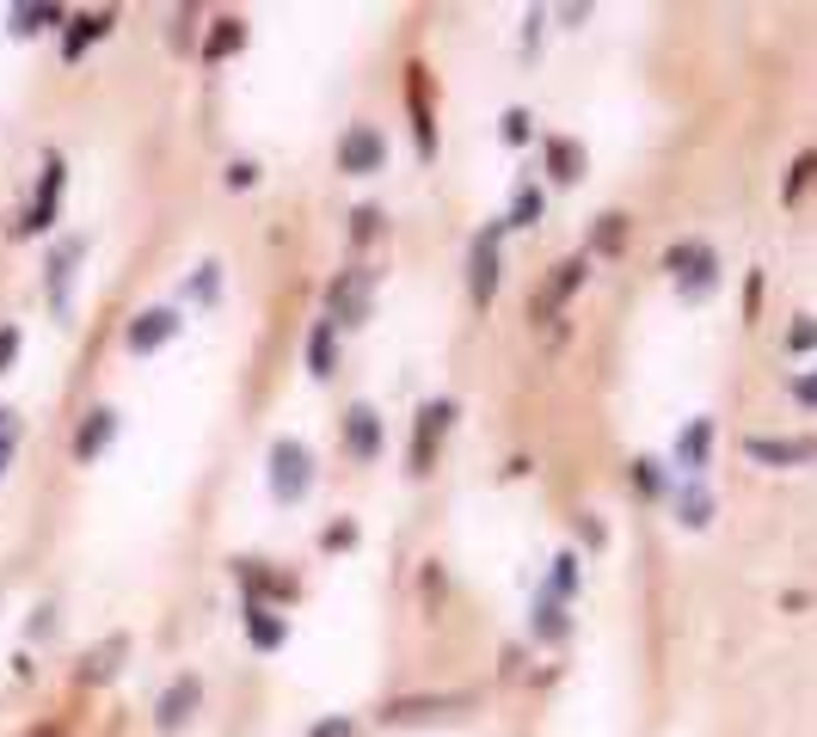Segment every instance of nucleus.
Instances as JSON below:
<instances>
[{"label": "nucleus", "mask_w": 817, "mask_h": 737, "mask_svg": "<svg viewBox=\"0 0 817 737\" xmlns=\"http://www.w3.org/2000/svg\"><path fill=\"white\" fill-rule=\"evenodd\" d=\"M228 184H234V191H252V184H259V166H252V160H234V166H228Z\"/></svg>", "instance_id": "f704fd0d"}, {"label": "nucleus", "mask_w": 817, "mask_h": 737, "mask_svg": "<svg viewBox=\"0 0 817 737\" xmlns=\"http://www.w3.org/2000/svg\"><path fill=\"white\" fill-rule=\"evenodd\" d=\"M246 633H252V645H259V652H278V645L290 639V620H278L264 603H252L246 608Z\"/></svg>", "instance_id": "6ab92c4d"}, {"label": "nucleus", "mask_w": 817, "mask_h": 737, "mask_svg": "<svg viewBox=\"0 0 817 737\" xmlns=\"http://www.w3.org/2000/svg\"><path fill=\"white\" fill-rule=\"evenodd\" d=\"M498 234H504V222H492L486 234H474V246H467V295H474L480 307L498 295Z\"/></svg>", "instance_id": "7ed1b4c3"}, {"label": "nucleus", "mask_w": 817, "mask_h": 737, "mask_svg": "<svg viewBox=\"0 0 817 737\" xmlns=\"http://www.w3.org/2000/svg\"><path fill=\"white\" fill-rule=\"evenodd\" d=\"M123 652H130V639H123V633H111L99 652H87V658H80V683H111V676L123 670Z\"/></svg>", "instance_id": "4468645a"}, {"label": "nucleus", "mask_w": 817, "mask_h": 737, "mask_svg": "<svg viewBox=\"0 0 817 737\" xmlns=\"http://www.w3.org/2000/svg\"><path fill=\"white\" fill-rule=\"evenodd\" d=\"M344 448H351L356 461H375V448H382V418H375V406L344 412Z\"/></svg>", "instance_id": "6e6552de"}, {"label": "nucleus", "mask_w": 817, "mask_h": 737, "mask_svg": "<svg viewBox=\"0 0 817 737\" xmlns=\"http://www.w3.org/2000/svg\"><path fill=\"white\" fill-rule=\"evenodd\" d=\"M448 424H455V400H424V406H418V431H412V474L431 467V448L448 436Z\"/></svg>", "instance_id": "20e7f679"}, {"label": "nucleus", "mask_w": 817, "mask_h": 737, "mask_svg": "<svg viewBox=\"0 0 817 737\" xmlns=\"http://www.w3.org/2000/svg\"><path fill=\"white\" fill-rule=\"evenodd\" d=\"M307 737H351V719H344V713H332V719L307 725Z\"/></svg>", "instance_id": "c9c22d12"}, {"label": "nucleus", "mask_w": 817, "mask_h": 737, "mask_svg": "<svg viewBox=\"0 0 817 737\" xmlns=\"http://www.w3.org/2000/svg\"><path fill=\"white\" fill-rule=\"evenodd\" d=\"M332 339H339L332 320H320V326L307 332V368H314V375H332Z\"/></svg>", "instance_id": "a878e982"}, {"label": "nucleus", "mask_w": 817, "mask_h": 737, "mask_svg": "<svg viewBox=\"0 0 817 737\" xmlns=\"http://www.w3.org/2000/svg\"><path fill=\"white\" fill-rule=\"evenodd\" d=\"M375 228H382V210H370V203H363V210L351 215V234L356 240H375Z\"/></svg>", "instance_id": "473e14b6"}, {"label": "nucleus", "mask_w": 817, "mask_h": 737, "mask_svg": "<svg viewBox=\"0 0 817 737\" xmlns=\"http://www.w3.org/2000/svg\"><path fill=\"white\" fill-rule=\"evenodd\" d=\"M118 436V412L111 406H93L87 418H80V431H74V461H93V455H105V443Z\"/></svg>", "instance_id": "1a4fd4ad"}, {"label": "nucleus", "mask_w": 817, "mask_h": 737, "mask_svg": "<svg viewBox=\"0 0 817 737\" xmlns=\"http://www.w3.org/2000/svg\"><path fill=\"white\" fill-rule=\"evenodd\" d=\"M541 215H547V198H541L535 184H523V191H516V203H511V215H504V228H535Z\"/></svg>", "instance_id": "393cba45"}, {"label": "nucleus", "mask_w": 817, "mask_h": 737, "mask_svg": "<svg viewBox=\"0 0 817 737\" xmlns=\"http://www.w3.org/2000/svg\"><path fill=\"white\" fill-rule=\"evenodd\" d=\"M406 105H412V130H418V154L431 160L436 154V123H431V105H424V68L418 62L406 68Z\"/></svg>", "instance_id": "ddd939ff"}, {"label": "nucleus", "mask_w": 817, "mask_h": 737, "mask_svg": "<svg viewBox=\"0 0 817 737\" xmlns=\"http://www.w3.org/2000/svg\"><path fill=\"white\" fill-rule=\"evenodd\" d=\"M320 541H326V547H351V541H356V528H351V523H332Z\"/></svg>", "instance_id": "4c0bfd02"}, {"label": "nucleus", "mask_w": 817, "mask_h": 737, "mask_svg": "<svg viewBox=\"0 0 817 737\" xmlns=\"http://www.w3.org/2000/svg\"><path fill=\"white\" fill-rule=\"evenodd\" d=\"M664 264L676 271V283H683L688 302H700V295H713V283H719V259H713L700 240H683V246L664 252Z\"/></svg>", "instance_id": "f03ea898"}, {"label": "nucleus", "mask_w": 817, "mask_h": 737, "mask_svg": "<svg viewBox=\"0 0 817 737\" xmlns=\"http://www.w3.org/2000/svg\"><path fill=\"white\" fill-rule=\"evenodd\" d=\"M80 240H62V246H56V259H50V295H56V314H68V271H74L80 264Z\"/></svg>", "instance_id": "aec40b11"}, {"label": "nucleus", "mask_w": 817, "mask_h": 737, "mask_svg": "<svg viewBox=\"0 0 817 737\" xmlns=\"http://www.w3.org/2000/svg\"><path fill=\"white\" fill-rule=\"evenodd\" d=\"M105 31H111V13H87V19H74V31H68L62 55H68V62H80V50H87V43H99Z\"/></svg>", "instance_id": "b1692460"}, {"label": "nucleus", "mask_w": 817, "mask_h": 737, "mask_svg": "<svg viewBox=\"0 0 817 737\" xmlns=\"http://www.w3.org/2000/svg\"><path fill=\"white\" fill-rule=\"evenodd\" d=\"M326 302H332V326H356L370 314V271H344Z\"/></svg>", "instance_id": "0eeeda50"}, {"label": "nucleus", "mask_w": 817, "mask_h": 737, "mask_svg": "<svg viewBox=\"0 0 817 737\" xmlns=\"http://www.w3.org/2000/svg\"><path fill=\"white\" fill-rule=\"evenodd\" d=\"M56 19H62V7H19V13H13V31H26V38H31V31L56 26Z\"/></svg>", "instance_id": "cd10ccee"}, {"label": "nucleus", "mask_w": 817, "mask_h": 737, "mask_svg": "<svg viewBox=\"0 0 817 737\" xmlns=\"http://www.w3.org/2000/svg\"><path fill=\"white\" fill-rule=\"evenodd\" d=\"M621 234H627V215L608 210L603 222H596V252H621Z\"/></svg>", "instance_id": "c85d7f7f"}, {"label": "nucleus", "mask_w": 817, "mask_h": 737, "mask_svg": "<svg viewBox=\"0 0 817 737\" xmlns=\"http://www.w3.org/2000/svg\"><path fill=\"white\" fill-rule=\"evenodd\" d=\"M566 633H572L566 608H559L554 596H535V639H541V645H559Z\"/></svg>", "instance_id": "412c9836"}, {"label": "nucleus", "mask_w": 817, "mask_h": 737, "mask_svg": "<svg viewBox=\"0 0 817 737\" xmlns=\"http://www.w3.org/2000/svg\"><path fill=\"white\" fill-rule=\"evenodd\" d=\"M707 443H713V418H695L683 436H676V467H683L688 479H695L700 467H707Z\"/></svg>", "instance_id": "dca6fc26"}, {"label": "nucleus", "mask_w": 817, "mask_h": 737, "mask_svg": "<svg viewBox=\"0 0 817 737\" xmlns=\"http://www.w3.org/2000/svg\"><path fill=\"white\" fill-rule=\"evenodd\" d=\"M750 448L756 461H768V467H805V461H811V443H805V436H750Z\"/></svg>", "instance_id": "f8f14e48"}, {"label": "nucleus", "mask_w": 817, "mask_h": 737, "mask_svg": "<svg viewBox=\"0 0 817 737\" xmlns=\"http://www.w3.org/2000/svg\"><path fill=\"white\" fill-rule=\"evenodd\" d=\"M676 516H683V528H707L713 523V492L700 486V479H683V492H676Z\"/></svg>", "instance_id": "a211bd4d"}, {"label": "nucleus", "mask_w": 817, "mask_h": 737, "mask_svg": "<svg viewBox=\"0 0 817 737\" xmlns=\"http://www.w3.org/2000/svg\"><path fill=\"white\" fill-rule=\"evenodd\" d=\"M572 590H578V559H572V553H559V559H554V578H547V596L559 603V596H572Z\"/></svg>", "instance_id": "bb28decb"}, {"label": "nucleus", "mask_w": 817, "mask_h": 737, "mask_svg": "<svg viewBox=\"0 0 817 737\" xmlns=\"http://www.w3.org/2000/svg\"><path fill=\"white\" fill-rule=\"evenodd\" d=\"M50 737H56V731H50Z\"/></svg>", "instance_id": "58836bf2"}, {"label": "nucleus", "mask_w": 817, "mask_h": 737, "mask_svg": "<svg viewBox=\"0 0 817 737\" xmlns=\"http://www.w3.org/2000/svg\"><path fill=\"white\" fill-rule=\"evenodd\" d=\"M382 160H387V142H382V130H375V123H351V130H344L339 172H382Z\"/></svg>", "instance_id": "39448f33"}, {"label": "nucleus", "mask_w": 817, "mask_h": 737, "mask_svg": "<svg viewBox=\"0 0 817 737\" xmlns=\"http://www.w3.org/2000/svg\"><path fill=\"white\" fill-rule=\"evenodd\" d=\"M13 448H19V412H7V406H0V474H7Z\"/></svg>", "instance_id": "2f4dec72"}, {"label": "nucleus", "mask_w": 817, "mask_h": 737, "mask_svg": "<svg viewBox=\"0 0 817 737\" xmlns=\"http://www.w3.org/2000/svg\"><path fill=\"white\" fill-rule=\"evenodd\" d=\"M584 276H591V259H566V264H554V283H547V295H541V314L566 307V302H572V290H578Z\"/></svg>", "instance_id": "f3484780"}, {"label": "nucleus", "mask_w": 817, "mask_h": 737, "mask_svg": "<svg viewBox=\"0 0 817 737\" xmlns=\"http://www.w3.org/2000/svg\"><path fill=\"white\" fill-rule=\"evenodd\" d=\"M811 172H817V160H811V154L793 160V179H787V191H780V203H799V198H805V184H811Z\"/></svg>", "instance_id": "c756f323"}, {"label": "nucleus", "mask_w": 817, "mask_h": 737, "mask_svg": "<svg viewBox=\"0 0 817 737\" xmlns=\"http://www.w3.org/2000/svg\"><path fill=\"white\" fill-rule=\"evenodd\" d=\"M172 332H179V314H172V307H148V314L130 320V351L148 356V351H160Z\"/></svg>", "instance_id": "9d476101"}, {"label": "nucleus", "mask_w": 817, "mask_h": 737, "mask_svg": "<svg viewBox=\"0 0 817 737\" xmlns=\"http://www.w3.org/2000/svg\"><path fill=\"white\" fill-rule=\"evenodd\" d=\"M547 166H554L559 184H572L584 172V148L572 142V135H554V142H547Z\"/></svg>", "instance_id": "5701e85b"}, {"label": "nucleus", "mask_w": 817, "mask_h": 737, "mask_svg": "<svg viewBox=\"0 0 817 737\" xmlns=\"http://www.w3.org/2000/svg\"><path fill=\"white\" fill-rule=\"evenodd\" d=\"M633 486H639V498H658V492H664L658 461H633Z\"/></svg>", "instance_id": "7c9ffc66"}, {"label": "nucleus", "mask_w": 817, "mask_h": 737, "mask_svg": "<svg viewBox=\"0 0 817 737\" xmlns=\"http://www.w3.org/2000/svg\"><path fill=\"white\" fill-rule=\"evenodd\" d=\"M198 707H203V683H198V676H179V683L154 700V725H160V731H185Z\"/></svg>", "instance_id": "423d86ee"}, {"label": "nucleus", "mask_w": 817, "mask_h": 737, "mask_svg": "<svg viewBox=\"0 0 817 737\" xmlns=\"http://www.w3.org/2000/svg\"><path fill=\"white\" fill-rule=\"evenodd\" d=\"M504 142H528V111H504Z\"/></svg>", "instance_id": "72a5a7b5"}, {"label": "nucleus", "mask_w": 817, "mask_h": 737, "mask_svg": "<svg viewBox=\"0 0 817 737\" xmlns=\"http://www.w3.org/2000/svg\"><path fill=\"white\" fill-rule=\"evenodd\" d=\"M307 486H314V455H307V443L278 436V443H271V498H278V504H302Z\"/></svg>", "instance_id": "f257e3e1"}, {"label": "nucleus", "mask_w": 817, "mask_h": 737, "mask_svg": "<svg viewBox=\"0 0 817 737\" xmlns=\"http://www.w3.org/2000/svg\"><path fill=\"white\" fill-rule=\"evenodd\" d=\"M240 43H246V26H240V19H215V31L203 38V62H228Z\"/></svg>", "instance_id": "4be33fe9"}, {"label": "nucleus", "mask_w": 817, "mask_h": 737, "mask_svg": "<svg viewBox=\"0 0 817 737\" xmlns=\"http://www.w3.org/2000/svg\"><path fill=\"white\" fill-rule=\"evenodd\" d=\"M448 707H467V695H412V700H394L382 719L412 725V719H436V713H448Z\"/></svg>", "instance_id": "2eb2a0df"}, {"label": "nucleus", "mask_w": 817, "mask_h": 737, "mask_svg": "<svg viewBox=\"0 0 817 737\" xmlns=\"http://www.w3.org/2000/svg\"><path fill=\"white\" fill-rule=\"evenodd\" d=\"M13 356H19V326H0V375L13 368Z\"/></svg>", "instance_id": "e433bc0d"}, {"label": "nucleus", "mask_w": 817, "mask_h": 737, "mask_svg": "<svg viewBox=\"0 0 817 737\" xmlns=\"http://www.w3.org/2000/svg\"><path fill=\"white\" fill-rule=\"evenodd\" d=\"M56 203H62V154H43V184H38V203H31V215H26L31 234L56 222Z\"/></svg>", "instance_id": "9b49d317"}]
</instances>
